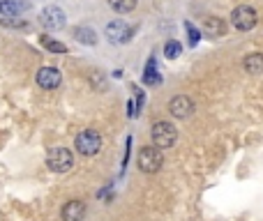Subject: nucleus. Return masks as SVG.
Returning a JSON list of instances; mask_svg holds the SVG:
<instances>
[{
    "label": "nucleus",
    "instance_id": "nucleus-8",
    "mask_svg": "<svg viewBox=\"0 0 263 221\" xmlns=\"http://www.w3.org/2000/svg\"><path fill=\"white\" fill-rule=\"evenodd\" d=\"M168 113H171L173 117H178V120H187V117L194 113V102L187 95H178L168 102Z\"/></svg>",
    "mask_w": 263,
    "mask_h": 221
},
{
    "label": "nucleus",
    "instance_id": "nucleus-16",
    "mask_svg": "<svg viewBox=\"0 0 263 221\" xmlns=\"http://www.w3.org/2000/svg\"><path fill=\"white\" fill-rule=\"evenodd\" d=\"M180 53H182V46H180V42L171 39V42H166V44H164V55H166L168 60H176V58H180Z\"/></svg>",
    "mask_w": 263,
    "mask_h": 221
},
{
    "label": "nucleus",
    "instance_id": "nucleus-7",
    "mask_svg": "<svg viewBox=\"0 0 263 221\" xmlns=\"http://www.w3.org/2000/svg\"><path fill=\"white\" fill-rule=\"evenodd\" d=\"M134 35V28H129L125 21H111L106 26V37L111 44H127Z\"/></svg>",
    "mask_w": 263,
    "mask_h": 221
},
{
    "label": "nucleus",
    "instance_id": "nucleus-17",
    "mask_svg": "<svg viewBox=\"0 0 263 221\" xmlns=\"http://www.w3.org/2000/svg\"><path fill=\"white\" fill-rule=\"evenodd\" d=\"M143 81L148 83V86H155V83L159 81V78H157V65H155V60H153V58L148 60V67H145V76H143Z\"/></svg>",
    "mask_w": 263,
    "mask_h": 221
},
{
    "label": "nucleus",
    "instance_id": "nucleus-18",
    "mask_svg": "<svg viewBox=\"0 0 263 221\" xmlns=\"http://www.w3.org/2000/svg\"><path fill=\"white\" fill-rule=\"evenodd\" d=\"M42 44H44L49 51H53V53H65V51H67V46H65V44L49 39V37H42Z\"/></svg>",
    "mask_w": 263,
    "mask_h": 221
},
{
    "label": "nucleus",
    "instance_id": "nucleus-11",
    "mask_svg": "<svg viewBox=\"0 0 263 221\" xmlns=\"http://www.w3.org/2000/svg\"><path fill=\"white\" fill-rule=\"evenodd\" d=\"M203 32L208 37H222L224 32H227V23L217 16H210V18L203 21Z\"/></svg>",
    "mask_w": 263,
    "mask_h": 221
},
{
    "label": "nucleus",
    "instance_id": "nucleus-5",
    "mask_svg": "<svg viewBox=\"0 0 263 221\" xmlns=\"http://www.w3.org/2000/svg\"><path fill=\"white\" fill-rule=\"evenodd\" d=\"M46 166L53 173H67L74 166V157L67 148H53L46 157Z\"/></svg>",
    "mask_w": 263,
    "mask_h": 221
},
{
    "label": "nucleus",
    "instance_id": "nucleus-15",
    "mask_svg": "<svg viewBox=\"0 0 263 221\" xmlns=\"http://www.w3.org/2000/svg\"><path fill=\"white\" fill-rule=\"evenodd\" d=\"M109 7L118 14H127L136 7V0H109Z\"/></svg>",
    "mask_w": 263,
    "mask_h": 221
},
{
    "label": "nucleus",
    "instance_id": "nucleus-4",
    "mask_svg": "<svg viewBox=\"0 0 263 221\" xmlns=\"http://www.w3.org/2000/svg\"><path fill=\"white\" fill-rule=\"evenodd\" d=\"M256 21H259V16H256L254 7H250V5H240V7H236L231 12V26L236 28V30H252V28L256 26Z\"/></svg>",
    "mask_w": 263,
    "mask_h": 221
},
{
    "label": "nucleus",
    "instance_id": "nucleus-14",
    "mask_svg": "<svg viewBox=\"0 0 263 221\" xmlns=\"http://www.w3.org/2000/svg\"><path fill=\"white\" fill-rule=\"evenodd\" d=\"M23 9H26V3H21V0H3L0 3V12L7 16H18Z\"/></svg>",
    "mask_w": 263,
    "mask_h": 221
},
{
    "label": "nucleus",
    "instance_id": "nucleus-12",
    "mask_svg": "<svg viewBox=\"0 0 263 221\" xmlns=\"http://www.w3.org/2000/svg\"><path fill=\"white\" fill-rule=\"evenodd\" d=\"M74 37H77L81 44H88V46H92V44H97V32L92 30V28H86V26H79L77 30H74Z\"/></svg>",
    "mask_w": 263,
    "mask_h": 221
},
{
    "label": "nucleus",
    "instance_id": "nucleus-3",
    "mask_svg": "<svg viewBox=\"0 0 263 221\" xmlns=\"http://www.w3.org/2000/svg\"><path fill=\"white\" fill-rule=\"evenodd\" d=\"M74 145H77V150L83 157H92V154H97L102 150V136L95 129H86L77 136Z\"/></svg>",
    "mask_w": 263,
    "mask_h": 221
},
{
    "label": "nucleus",
    "instance_id": "nucleus-10",
    "mask_svg": "<svg viewBox=\"0 0 263 221\" xmlns=\"http://www.w3.org/2000/svg\"><path fill=\"white\" fill-rule=\"evenodd\" d=\"M86 217V203L83 200H69L63 208V221H83Z\"/></svg>",
    "mask_w": 263,
    "mask_h": 221
},
{
    "label": "nucleus",
    "instance_id": "nucleus-6",
    "mask_svg": "<svg viewBox=\"0 0 263 221\" xmlns=\"http://www.w3.org/2000/svg\"><path fill=\"white\" fill-rule=\"evenodd\" d=\"M40 23L46 30H60V28H65V12L60 7H55V5H49L46 9H42Z\"/></svg>",
    "mask_w": 263,
    "mask_h": 221
},
{
    "label": "nucleus",
    "instance_id": "nucleus-9",
    "mask_svg": "<svg viewBox=\"0 0 263 221\" xmlns=\"http://www.w3.org/2000/svg\"><path fill=\"white\" fill-rule=\"evenodd\" d=\"M60 72L55 67H42L40 72H37V83H40L44 90H53V88L60 86Z\"/></svg>",
    "mask_w": 263,
    "mask_h": 221
},
{
    "label": "nucleus",
    "instance_id": "nucleus-19",
    "mask_svg": "<svg viewBox=\"0 0 263 221\" xmlns=\"http://www.w3.org/2000/svg\"><path fill=\"white\" fill-rule=\"evenodd\" d=\"M185 30H187V37H190V44L192 46L199 44L201 35H199V30H196V26H192V23H185Z\"/></svg>",
    "mask_w": 263,
    "mask_h": 221
},
{
    "label": "nucleus",
    "instance_id": "nucleus-20",
    "mask_svg": "<svg viewBox=\"0 0 263 221\" xmlns=\"http://www.w3.org/2000/svg\"><path fill=\"white\" fill-rule=\"evenodd\" d=\"M0 23H3V26H7V28H26V23H23V21H18V18H14V16L0 18Z\"/></svg>",
    "mask_w": 263,
    "mask_h": 221
},
{
    "label": "nucleus",
    "instance_id": "nucleus-1",
    "mask_svg": "<svg viewBox=\"0 0 263 221\" xmlns=\"http://www.w3.org/2000/svg\"><path fill=\"white\" fill-rule=\"evenodd\" d=\"M136 162H139V168L143 173H157L159 168H162V164H164L162 150H159L157 145H145V148L139 150Z\"/></svg>",
    "mask_w": 263,
    "mask_h": 221
},
{
    "label": "nucleus",
    "instance_id": "nucleus-2",
    "mask_svg": "<svg viewBox=\"0 0 263 221\" xmlns=\"http://www.w3.org/2000/svg\"><path fill=\"white\" fill-rule=\"evenodd\" d=\"M150 136H153V143L157 145L159 150H166V148H173V143L178 140V131L176 127L171 125V122H155L153 125V131H150Z\"/></svg>",
    "mask_w": 263,
    "mask_h": 221
},
{
    "label": "nucleus",
    "instance_id": "nucleus-13",
    "mask_svg": "<svg viewBox=\"0 0 263 221\" xmlns=\"http://www.w3.org/2000/svg\"><path fill=\"white\" fill-rule=\"evenodd\" d=\"M245 69L247 74H263V53H252L245 58Z\"/></svg>",
    "mask_w": 263,
    "mask_h": 221
}]
</instances>
